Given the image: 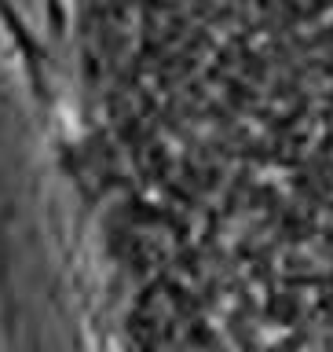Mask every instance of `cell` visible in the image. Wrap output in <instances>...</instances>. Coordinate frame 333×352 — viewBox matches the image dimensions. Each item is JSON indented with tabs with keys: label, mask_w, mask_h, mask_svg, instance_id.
<instances>
[{
	"label": "cell",
	"mask_w": 333,
	"mask_h": 352,
	"mask_svg": "<svg viewBox=\"0 0 333 352\" xmlns=\"http://www.w3.org/2000/svg\"><path fill=\"white\" fill-rule=\"evenodd\" d=\"M257 99L187 140L235 352H333V0H268Z\"/></svg>",
	"instance_id": "cell-1"
}]
</instances>
